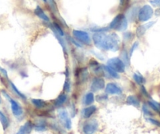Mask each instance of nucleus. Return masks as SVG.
Wrapping results in <instances>:
<instances>
[{"instance_id":"nucleus-1","label":"nucleus","mask_w":160,"mask_h":134,"mask_svg":"<svg viewBox=\"0 0 160 134\" xmlns=\"http://www.w3.org/2000/svg\"><path fill=\"white\" fill-rule=\"evenodd\" d=\"M92 42L97 49L102 52H117L121 49V39L116 32L93 33Z\"/></svg>"},{"instance_id":"nucleus-2","label":"nucleus","mask_w":160,"mask_h":134,"mask_svg":"<svg viewBox=\"0 0 160 134\" xmlns=\"http://www.w3.org/2000/svg\"><path fill=\"white\" fill-rule=\"evenodd\" d=\"M129 25V21L124 13H119L115 15L112 21L109 23L108 27L110 31L123 32L127 31Z\"/></svg>"},{"instance_id":"nucleus-3","label":"nucleus","mask_w":160,"mask_h":134,"mask_svg":"<svg viewBox=\"0 0 160 134\" xmlns=\"http://www.w3.org/2000/svg\"><path fill=\"white\" fill-rule=\"evenodd\" d=\"M72 34V37L78 42H79L82 46L91 47L92 44H93L92 36L87 31L79 30V29H73Z\"/></svg>"},{"instance_id":"nucleus-4","label":"nucleus","mask_w":160,"mask_h":134,"mask_svg":"<svg viewBox=\"0 0 160 134\" xmlns=\"http://www.w3.org/2000/svg\"><path fill=\"white\" fill-rule=\"evenodd\" d=\"M2 93L4 95L6 98L9 101L10 104V108H11L12 113L14 115V117H16L18 119H21L23 118V115H24V110H23V107H21V104L14 100L13 98H12L5 90H2Z\"/></svg>"},{"instance_id":"nucleus-5","label":"nucleus","mask_w":160,"mask_h":134,"mask_svg":"<svg viewBox=\"0 0 160 134\" xmlns=\"http://www.w3.org/2000/svg\"><path fill=\"white\" fill-rule=\"evenodd\" d=\"M154 15V10L149 4H144L140 7L138 10V21L140 23H146L152 18Z\"/></svg>"},{"instance_id":"nucleus-6","label":"nucleus","mask_w":160,"mask_h":134,"mask_svg":"<svg viewBox=\"0 0 160 134\" xmlns=\"http://www.w3.org/2000/svg\"><path fill=\"white\" fill-rule=\"evenodd\" d=\"M106 64L119 74H122L126 72L127 66H126V64H124V62L122 61V59L119 57H115L109 58L107 61Z\"/></svg>"},{"instance_id":"nucleus-7","label":"nucleus","mask_w":160,"mask_h":134,"mask_svg":"<svg viewBox=\"0 0 160 134\" xmlns=\"http://www.w3.org/2000/svg\"><path fill=\"white\" fill-rule=\"evenodd\" d=\"M58 118H59L61 124L63 125V126H64L66 129H68V130L72 129V119H71V118L69 117V114L66 109L61 108V107L59 108V110L58 111Z\"/></svg>"},{"instance_id":"nucleus-8","label":"nucleus","mask_w":160,"mask_h":134,"mask_svg":"<svg viewBox=\"0 0 160 134\" xmlns=\"http://www.w3.org/2000/svg\"><path fill=\"white\" fill-rule=\"evenodd\" d=\"M105 86V79L103 77L95 76L93 77L90 83V89H91V92L95 93V92L104 89Z\"/></svg>"},{"instance_id":"nucleus-9","label":"nucleus","mask_w":160,"mask_h":134,"mask_svg":"<svg viewBox=\"0 0 160 134\" xmlns=\"http://www.w3.org/2000/svg\"><path fill=\"white\" fill-rule=\"evenodd\" d=\"M99 123L96 119H90L86 122L82 126V132L84 134H94L98 131Z\"/></svg>"},{"instance_id":"nucleus-10","label":"nucleus","mask_w":160,"mask_h":134,"mask_svg":"<svg viewBox=\"0 0 160 134\" xmlns=\"http://www.w3.org/2000/svg\"><path fill=\"white\" fill-rule=\"evenodd\" d=\"M75 76L78 82L81 83H84L88 80L90 77V72H89L88 67H78L75 71Z\"/></svg>"},{"instance_id":"nucleus-11","label":"nucleus","mask_w":160,"mask_h":134,"mask_svg":"<svg viewBox=\"0 0 160 134\" xmlns=\"http://www.w3.org/2000/svg\"><path fill=\"white\" fill-rule=\"evenodd\" d=\"M104 90L108 95H121L122 93V89L121 86L114 82L107 83Z\"/></svg>"},{"instance_id":"nucleus-12","label":"nucleus","mask_w":160,"mask_h":134,"mask_svg":"<svg viewBox=\"0 0 160 134\" xmlns=\"http://www.w3.org/2000/svg\"><path fill=\"white\" fill-rule=\"evenodd\" d=\"M155 24V21H148V22L144 23V24H140L137 27L136 32H135V36L138 38H141L145 35L146 32L151 27H153L154 24Z\"/></svg>"},{"instance_id":"nucleus-13","label":"nucleus","mask_w":160,"mask_h":134,"mask_svg":"<svg viewBox=\"0 0 160 134\" xmlns=\"http://www.w3.org/2000/svg\"><path fill=\"white\" fill-rule=\"evenodd\" d=\"M139 7L136 6H130L128 8V10L126 12V17L129 22H135L138 21V14Z\"/></svg>"},{"instance_id":"nucleus-14","label":"nucleus","mask_w":160,"mask_h":134,"mask_svg":"<svg viewBox=\"0 0 160 134\" xmlns=\"http://www.w3.org/2000/svg\"><path fill=\"white\" fill-rule=\"evenodd\" d=\"M34 14H35L37 17L39 18L41 21H43L44 23H46V24L50 22V17L46 13V12L44 11L42 7H40L39 5H37L36 7L35 8V10H34Z\"/></svg>"},{"instance_id":"nucleus-15","label":"nucleus","mask_w":160,"mask_h":134,"mask_svg":"<svg viewBox=\"0 0 160 134\" xmlns=\"http://www.w3.org/2000/svg\"><path fill=\"white\" fill-rule=\"evenodd\" d=\"M104 70V77H107L109 78H113V79H119L120 78V74L115 72L114 69L109 67L107 64H103Z\"/></svg>"},{"instance_id":"nucleus-16","label":"nucleus","mask_w":160,"mask_h":134,"mask_svg":"<svg viewBox=\"0 0 160 134\" xmlns=\"http://www.w3.org/2000/svg\"><path fill=\"white\" fill-rule=\"evenodd\" d=\"M97 107L95 105H89L86 107L82 111V116L85 119H89L92 117L93 114L96 113Z\"/></svg>"},{"instance_id":"nucleus-17","label":"nucleus","mask_w":160,"mask_h":134,"mask_svg":"<svg viewBox=\"0 0 160 134\" xmlns=\"http://www.w3.org/2000/svg\"><path fill=\"white\" fill-rule=\"evenodd\" d=\"M119 57L122 59V61L126 64L127 67H128L131 64V61H130L131 57H130V54H129V51L127 50V48L121 47V49H120Z\"/></svg>"},{"instance_id":"nucleus-18","label":"nucleus","mask_w":160,"mask_h":134,"mask_svg":"<svg viewBox=\"0 0 160 134\" xmlns=\"http://www.w3.org/2000/svg\"><path fill=\"white\" fill-rule=\"evenodd\" d=\"M34 128V124L31 121H27L23 126L20 127L16 134H30L32 129Z\"/></svg>"},{"instance_id":"nucleus-19","label":"nucleus","mask_w":160,"mask_h":134,"mask_svg":"<svg viewBox=\"0 0 160 134\" xmlns=\"http://www.w3.org/2000/svg\"><path fill=\"white\" fill-rule=\"evenodd\" d=\"M68 101V94L64 92L61 93L54 101V106L58 108H61Z\"/></svg>"},{"instance_id":"nucleus-20","label":"nucleus","mask_w":160,"mask_h":134,"mask_svg":"<svg viewBox=\"0 0 160 134\" xmlns=\"http://www.w3.org/2000/svg\"><path fill=\"white\" fill-rule=\"evenodd\" d=\"M31 102H32V104H33V106L35 108L39 109V110L45 109L49 105L48 102L42 99H32L31 100Z\"/></svg>"},{"instance_id":"nucleus-21","label":"nucleus","mask_w":160,"mask_h":134,"mask_svg":"<svg viewBox=\"0 0 160 134\" xmlns=\"http://www.w3.org/2000/svg\"><path fill=\"white\" fill-rule=\"evenodd\" d=\"M9 85H10V89H11V90L13 92V93H14L15 95H17L18 97L21 98V99L23 100V101H26V100H27V97H26L25 95L22 93V92L20 91L19 89H18V88L15 86L14 83H13V82H11L9 80Z\"/></svg>"},{"instance_id":"nucleus-22","label":"nucleus","mask_w":160,"mask_h":134,"mask_svg":"<svg viewBox=\"0 0 160 134\" xmlns=\"http://www.w3.org/2000/svg\"><path fill=\"white\" fill-rule=\"evenodd\" d=\"M126 102L129 105H132L136 107H139L141 105V101L138 99V97H136L135 95H130V96L127 97Z\"/></svg>"},{"instance_id":"nucleus-23","label":"nucleus","mask_w":160,"mask_h":134,"mask_svg":"<svg viewBox=\"0 0 160 134\" xmlns=\"http://www.w3.org/2000/svg\"><path fill=\"white\" fill-rule=\"evenodd\" d=\"M133 79L134 82L139 86H144L146 83V78L139 72H134L133 74Z\"/></svg>"},{"instance_id":"nucleus-24","label":"nucleus","mask_w":160,"mask_h":134,"mask_svg":"<svg viewBox=\"0 0 160 134\" xmlns=\"http://www.w3.org/2000/svg\"><path fill=\"white\" fill-rule=\"evenodd\" d=\"M0 122L2 124L3 130H7L10 125V119H9L8 117H7L2 111H0Z\"/></svg>"},{"instance_id":"nucleus-25","label":"nucleus","mask_w":160,"mask_h":134,"mask_svg":"<svg viewBox=\"0 0 160 134\" xmlns=\"http://www.w3.org/2000/svg\"><path fill=\"white\" fill-rule=\"evenodd\" d=\"M34 127L36 131L38 132H42V131H45L47 128V122H46V120L44 119H39L35 122V124H34Z\"/></svg>"},{"instance_id":"nucleus-26","label":"nucleus","mask_w":160,"mask_h":134,"mask_svg":"<svg viewBox=\"0 0 160 134\" xmlns=\"http://www.w3.org/2000/svg\"><path fill=\"white\" fill-rule=\"evenodd\" d=\"M53 35H54V36L57 38L59 44L61 46V48H62L63 52H64V54L66 56V54L68 53V46L67 43H66V40L64 39V37L61 36V35H59L58 34L53 33Z\"/></svg>"},{"instance_id":"nucleus-27","label":"nucleus","mask_w":160,"mask_h":134,"mask_svg":"<svg viewBox=\"0 0 160 134\" xmlns=\"http://www.w3.org/2000/svg\"><path fill=\"white\" fill-rule=\"evenodd\" d=\"M135 37V34H133V32H123L122 33V42L124 44H127V43H130L133 42V38Z\"/></svg>"},{"instance_id":"nucleus-28","label":"nucleus","mask_w":160,"mask_h":134,"mask_svg":"<svg viewBox=\"0 0 160 134\" xmlns=\"http://www.w3.org/2000/svg\"><path fill=\"white\" fill-rule=\"evenodd\" d=\"M95 101L94 93L93 92H89V93H86L85 96L83 97V104L86 106L92 105Z\"/></svg>"},{"instance_id":"nucleus-29","label":"nucleus","mask_w":160,"mask_h":134,"mask_svg":"<svg viewBox=\"0 0 160 134\" xmlns=\"http://www.w3.org/2000/svg\"><path fill=\"white\" fill-rule=\"evenodd\" d=\"M148 105L150 107L151 109L155 111L157 113L160 114V103L153 101V100H150L148 101Z\"/></svg>"},{"instance_id":"nucleus-30","label":"nucleus","mask_w":160,"mask_h":134,"mask_svg":"<svg viewBox=\"0 0 160 134\" xmlns=\"http://www.w3.org/2000/svg\"><path fill=\"white\" fill-rule=\"evenodd\" d=\"M90 31L93 33H103V32H110L109 28L108 27H98V26H95V27H90Z\"/></svg>"},{"instance_id":"nucleus-31","label":"nucleus","mask_w":160,"mask_h":134,"mask_svg":"<svg viewBox=\"0 0 160 134\" xmlns=\"http://www.w3.org/2000/svg\"><path fill=\"white\" fill-rule=\"evenodd\" d=\"M130 7V0H119V9L122 11H127Z\"/></svg>"},{"instance_id":"nucleus-32","label":"nucleus","mask_w":160,"mask_h":134,"mask_svg":"<svg viewBox=\"0 0 160 134\" xmlns=\"http://www.w3.org/2000/svg\"><path fill=\"white\" fill-rule=\"evenodd\" d=\"M71 89H72V83H71L70 79H69V78H66L64 86H63V92L68 93H70Z\"/></svg>"},{"instance_id":"nucleus-33","label":"nucleus","mask_w":160,"mask_h":134,"mask_svg":"<svg viewBox=\"0 0 160 134\" xmlns=\"http://www.w3.org/2000/svg\"><path fill=\"white\" fill-rule=\"evenodd\" d=\"M138 47H139V42L138 41H134L133 43H132L131 46H130V50H128L129 54H130V57H132L133 53H134L135 50L138 48Z\"/></svg>"},{"instance_id":"nucleus-34","label":"nucleus","mask_w":160,"mask_h":134,"mask_svg":"<svg viewBox=\"0 0 160 134\" xmlns=\"http://www.w3.org/2000/svg\"><path fill=\"white\" fill-rule=\"evenodd\" d=\"M142 112H143V113H144V115H146V116L152 117V116H153V115H154V114L152 113V112H151L150 107H149L148 105H147V104H143Z\"/></svg>"},{"instance_id":"nucleus-35","label":"nucleus","mask_w":160,"mask_h":134,"mask_svg":"<svg viewBox=\"0 0 160 134\" xmlns=\"http://www.w3.org/2000/svg\"><path fill=\"white\" fill-rule=\"evenodd\" d=\"M68 40L70 41V42L72 43V45H74V46H75L76 48L81 49L83 47V46H82V45L79 42H78L76 39H75V38H74L72 36H68Z\"/></svg>"},{"instance_id":"nucleus-36","label":"nucleus","mask_w":160,"mask_h":134,"mask_svg":"<svg viewBox=\"0 0 160 134\" xmlns=\"http://www.w3.org/2000/svg\"><path fill=\"white\" fill-rule=\"evenodd\" d=\"M146 119H147V121L149 122L151 124L153 125V126H157V127H160V121H158V120L152 118V117H148V118H147Z\"/></svg>"},{"instance_id":"nucleus-37","label":"nucleus","mask_w":160,"mask_h":134,"mask_svg":"<svg viewBox=\"0 0 160 134\" xmlns=\"http://www.w3.org/2000/svg\"><path fill=\"white\" fill-rule=\"evenodd\" d=\"M149 3L152 7L160 8V0H149Z\"/></svg>"},{"instance_id":"nucleus-38","label":"nucleus","mask_w":160,"mask_h":134,"mask_svg":"<svg viewBox=\"0 0 160 134\" xmlns=\"http://www.w3.org/2000/svg\"><path fill=\"white\" fill-rule=\"evenodd\" d=\"M48 2H49V6L50 7V8L53 9L54 11H57L58 8H57L56 0H48Z\"/></svg>"},{"instance_id":"nucleus-39","label":"nucleus","mask_w":160,"mask_h":134,"mask_svg":"<svg viewBox=\"0 0 160 134\" xmlns=\"http://www.w3.org/2000/svg\"><path fill=\"white\" fill-rule=\"evenodd\" d=\"M97 100H98V101H105L106 100H108V94L105 93L104 94L98 95V97H97Z\"/></svg>"},{"instance_id":"nucleus-40","label":"nucleus","mask_w":160,"mask_h":134,"mask_svg":"<svg viewBox=\"0 0 160 134\" xmlns=\"http://www.w3.org/2000/svg\"><path fill=\"white\" fill-rule=\"evenodd\" d=\"M141 91L144 97L150 98V95L148 94V91H147V89H145V87H144V86H141Z\"/></svg>"},{"instance_id":"nucleus-41","label":"nucleus","mask_w":160,"mask_h":134,"mask_svg":"<svg viewBox=\"0 0 160 134\" xmlns=\"http://www.w3.org/2000/svg\"><path fill=\"white\" fill-rule=\"evenodd\" d=\"M0 74H1L2 76H3L4 78L8 79V73H7V71L6 70V69H4L3 67H0Z\"/></svg>"},{"instance_id":"nucleus-42","label":"nucleus","mask_w":160,"mask_h":134,"mask_svg":"<svg viewBox=\"0 0 160 134\" xmlns=\"http://www.w3.org/2000/svg\"><path fill=\"white\" fill-rule=\"evenodd\" d=\"M42 2H43L45 5H49V2H48V0H41Z\"/></svg>"},{"instance_id":"nucleus-43","label":"nucleus","mask_w":160,"mask_h":134,"mask_svg":"<svg viewBox=\"0 0 160 134\" xmlns=\"http://www.w3.org/2000/svg\"><path fill=\"white\" fill-rule=\"evenodd\" d=\"M2 97H1V96H0V104H2Z\"/></svg>"}]
</instances>
